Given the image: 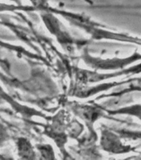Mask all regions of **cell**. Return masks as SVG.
Returning <instances> with one entry per match:
<instances>
[{
    "label": "cell",
    "mask_w": 141,
    "mask_h": 160,
    "mask_svg": "<svg viewBox=\"0 0 141 160\" xmlns=\"http://www.w3.org/2000/svg\"><path fill=\"white\" fill-rule=\"evenodd\" d=\"M17 149L18 153L23 158H32L33 157V150L32 145L25 138H19L17 140Z\"/></svg>",
    "instance_id": "2"
},
{
    "label": "cell",
    "mask_w": 141,
    "mask_h": 160,
    "mask_svg": "<svg viewBox=\"0 0 141 160\" xmlns=\"http://www.w3.org/2000/svg\"><path fill=\"white\" fill-rule=\"evenodd\" d=\"M0 92H1V88H0Z\"/></svg>",
    "instance_id": "6"
},
{
    "label": "cell",
    "mask_w": 141,
    "mask_h": 160,
    "mask_svg": "<svg viewBox=\"0 0 141 160\" xmlns=\"http://www.w3.org/2000/svg\"><path fill=\"white\" fill-rule=\"evenodd\" d=\"M1 7H2V6H1ZM1 7H0V8H1Z\"/></svg>",
    "instance_id": "7"
},
{
    "label": "cell",
    "mask_w": 141,
    "mask_h": 160,
    "mask_svg": "<svg viewBox=\"0 0 141 160\" xmlns=\"http://www.w3.org/2000/svg\"><path fill=\"white\" fill-rule=\"evenodd\" d=\"M84 1H85V2H88V3H90V4H92V2H92V0H84Z\"/></svg>",
    "instance_id": "5"
},
{
    "label": "cell",
    "mask_w": 141,
    "mask_h": 160,
    "mask_svg": "<svg viewBox=\"0 0 141 160\" xmlns=\"http://www.w3.org/2000/svg\"><path fill=\"white\" fill-rule=\"evenodd\" d=\"M101 142L103 148L106 151L112 152H123L128 151V149L125 148V146L122 145L120 139H118L112 132L108 131L103 132Z\"/></svg>",
    "instance_id": "1"
},
{
    "label": "cell",
    "mask_w": 141,
    "mask_h": 160,
    "mask_svg": "<svg viewBox=\"0 0 141 160\" xmlns=\"http://www.w3.org/2000/svg\"><path fill=\"white\" fill-rule=\"evenodd\" d=\"M6 138V132H5L4 128L0 124V144L2 143Z\"/></svg>",
    "instance_id": "4"
},
{
    "label": "cell",
    "mask_w": 141,
    "mask_h": 160,
    "mask_svg": "<svg viewBox=\"0 0 141 160\" xmlns=\"http://www.w3.org/2000/svg\"><path fill=\"white\" fill-rule=\"evenodd\" d=\"M113 114H129L138 118L141 120V105H133L120 109L112 111Z\"/></svg>",
    "instance_id": "3"
}]
</instances>
